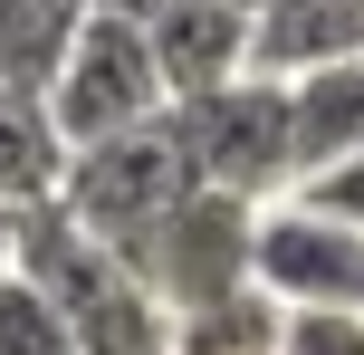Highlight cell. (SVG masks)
I'll return each instance as SVG.
<instances>
[{
    "label": "cell",
    "instance_id": "5b68a950",
    "mask_svg": "<svg viewBox=\"0 0 364 355\" xmlns=\"http://www.w3.org/2000/svg\"><path fill=\"white\" fill-rule=\"evenodd\" d=\"M250 250H259V202H230V192H192L164 231L125 250V269L154 288L164 317H192L211 298H240L250 288Z\"/></svg>",
    "mask_w": 364,
    "mask_h": 355
},
{
    "label": "cell",
    "instance_id": "277c9868",
    "mask_svg": "<svg viewBox=\"0 0 364 355\" xmlns=\"http://www.w3.org/2000/svg\"><path fill=\"white\" fill-rule=\"evenodd\" d=\"M173 96H164V68H154V38L125 29V19H87L68 48V68L48 77V125L68 154L87 144H115V134L154 125Z\"/></svg>",
    "mask_w": 364,
    "mask_h": 355
},
{
    "label": "cell",
    "instance_id": "5bb4252c",
    "mask_svg": "<svg viewBox=\"0 0 364 355\" xmlns=\"http://www.w3.org/2000/svg\"><path fill=\"white\" fill-rule=\"evenodd\" d=\"M278 355H364V307H297Z\"/></svg>",
    "mask_w": 364,
    "mask_h": 355
},
{
    "label": "cell",
    "instance_id": "ba28073f",
    "mask_svg": "<svg viewBox=\"0 0 364 355\" xmlns=\"http://www.w3.org/2000/svg\"><path fill=\"white\" fill-rule=\"evenodd\" d=\"M364 58V0H278L250 29V77H307V68H355Z\"/></svg>",
    "mask_w": 364,
    "mask_h": 355
},
{
    "label": "cell",
    "instance_id": "e0dca14e",
    "mask_svg": "<svg viewBox=\"0 0 364 355\" xmlns=\"http://www.w3.org/2000/svg\"><path fill=\"white\" fill-rule=\"evenodd\" d=\"M19 269V211H0V279Z\"/></svg>",
    "mask_w": 364,
    "mask_h": 355
},
{
    "label": "cell",
    "instance_id": "7a4b0ae2",
    "mask_svg": "<svg viewBox=\"0 0 364 355\" xmlns=\"http://www.w3.org/2000/svg\"><path fill=\"white\" fill-rule=\"evenodd\" d=\"M201 192V173H192V154H182V134H173V115H154V125H134V134H115V144H87V154H68V183H58V211H68L87 240H106L115 260H125L144 231H164L182 202Z\"/></svg>",
    "mask_w": 364,
    "mask_h": 355
},
{
    "label": "cell",
    "instance_id": "9c48e42d",
    "mask_svg": "<svg viewBox=\"0 0 364 355\" xmlns=\"http://www.w3.org/2000/svg\"><path fill=\"white\" fill-rule=\"evenodd\" d=\"M355 154H364V58L288 77V164H297V183L355 164Z\"/></svg>",
    "mask_w": 364,
    "mask_h": 355
},
{
    "label": "cell",
    "instance_id": "4fadbf2b",
    "mask_svg": "<svg viewBox=\"0 0 364 355\" xmlns=\"http://www.w3.org/2000/svg\"><path fill=\"white\" fill-rule=\"evenodd\" d=\"M0 355H77V346H68V327H58V307L38 298L19 269L0 279Z\"/></svg>",
    "mask_w": 364,
    "mask_h": 355
},
{
    "label": "cell",
    "instance_id": "7c38bea8",
    "mask_svg": "<svg viewBox=\"0 0 364 355\" xmlns=\"http://www.w3.org/2000/svg\"><path fill=\"white\" fill-rule=\"evenodd\" d=\"M288 346V307L269 288H240V298H211L192 317H173V355H278Z\"/></svg>",
    "mask_w": 364,
    "mask_h": 355
},
{
    "label": "cell",
    "instance_id": "9a60e30c",
    "mask_svg": "<svg viewBox=\"0 0 364 355\" xmlns=\"http://www.w3.org/2000/svg\"><path fill=\"white\" fill-rule=\"evenodd\" d=\"M297 202H316L326 221L364 231V154H355V164H336V173H316V183H297Z\"/></svg>",
    "mask_w": 364,
    "mask_h": 355
},
{
    "label": "cell",
    "instance_id": "8fae6325",
    "mask_svg": "<svg viewBox=\"0 0 364 355\" xmlns=\"http://www.w3.org/2000/svg\"><path fill=\"white\" fill-rule=\"evenodd\" d=\"M68 183V144L48 125V96L0 87V211H38Z\"/></svg>",
    "mask_w": 364,
    "mask_h": 355
},
{
    "label": "cell",
    "instance_id": "ac0fdd59",
    "mask_svg": "<svg viewBox=\"0 0 364 355\" xmlns=\"http://www.w3.org/2000/svg\"><path fill=\"white\" fill-rule=\"evenodd\" d=\"M220 10H240V19H250V29H259V19H269L278 0H220Z\"/></svg>",
    "mask_w": 364,
    "mask_h": 355
},
{
    "label": "cell",
    "instance_id": "8992f818",
    "mask_svg": "<svg viewBox=\"0 0 364 355\" xmlns=\"http://www.w3.org/2000/svg\"><path fill=\"white\" fill-rule=\"evenodd\" d=\"M250 279L269 288L278 307H364V231L326 221L316 202H269L259 211V250H250Z\"/></svg>",
    "mask_w": 364,
    "mask_h": 355
},
{
    "label": "cell",
    "instance_id": "3957f363",
    "mask_svg": "<svg viewBox=\"0 0 364 355\" xmlns=\"http://www.w3.org/2000/svg\"><path fill=\"white\" fill-rule=\"evenodd\" d=\"M182 154H192L201 192H230V202H288L297 164H288V87L278 77H240L220 96H192V106H164Z\"/></svg>",
    "mask_w": 364,
    "mask_h": 355
},
{
    "label": "cell",
    "instance_id": "30bf717a",
    "mask_svg": "<svg viewBox=\"0 0 364 355\" xmlns=\"http://www.w3.org/2000/svg\"><path fill=\"white\" fill-rule=\"evenodd\" d=\"M87 19H96V0H0V87L48 96V77L68 68Z\"/></svg>",
    "mask_w": 364,
    "mask_h": 355
},
{
    "label": "cell",
    "instance_id": "6da1fadb",
    "mask_svg": "<svg viewBox=\"0 0 364 355\" xmlns=\"http://www.w3.org/2000/svg\"><path fill=\"white\" fill-rule=\"evenodd\" d=\"M19 279L58 307L77 355H173V317L154 307V288L106 240H87L58 202L19 211Z\"/></svg>",
    "mask_w": 364,
    "mask_h": 355
},
{
    "label": "cell",
    "instance_id": "2e32d148",
    "mask_svg": "<svg viewBox=\"0 0 364 355\" xmlns=\"http://www.w3.org/2000/svg\"><path fill=\"white\" fill-rule=\"evenodd\" d=\"M164 10H182V0H96V19H125V29H154Z\"/></svg>",
    "mask_w": 364,
    "mask_h": 355
},
{
    "label": "cell",
    "instance_id": "52a82bcc",
    "mask_svg": "<svg viewBox=\"0 0 364 355\" xmlns=\"http://www.w3.org/2000/svg\"><path fill=\"white\" fill-rule=\"evenodd\" d=\"M154 68H164V96L173 106H192V96H220L250 77V19L220 10V0H182V10L154 19Z\"/></svg>",
    "mask_w": 364,
    "mask_h": 355
}]
</instances>
